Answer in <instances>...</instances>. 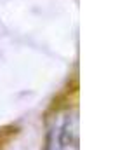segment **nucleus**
<instances>
[{"label":"nucleus","instance_id":"obj_1","mask_svg":"<svg viewBox=\"0 0 139 150\" xmlns=\"http://www.w3.org/2000/svg\"><path fill=\"white\" fill-rule=\"evenodd\" d=\"M45 150H78V117L75 110L66 108L54 115Z\"/></svg>","mask_w":139,"mask_h":150}]
</instances>
